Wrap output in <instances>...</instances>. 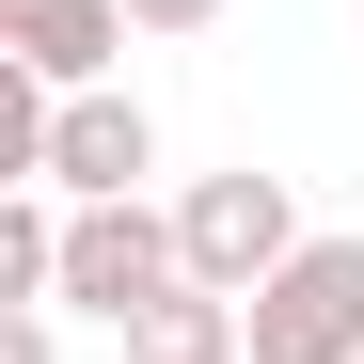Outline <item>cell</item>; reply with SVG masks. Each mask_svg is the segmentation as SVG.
Wrapping results in <instances>:
<instances>
[{
    "label": "cell",
    "mask_w": 364,
    "mask_h": 364,
    "mask_svg": "<svg viewBox=\"0 0 364 364\" xmlns=\"http://www.w3.org/2000/svg\"><path fill=\"white\" fill-rule=\"evenodd\" d=\"M254 364H364V237H301V254L237 301Z\"/></svg>",
    "instance_id": "cell-1"
},
{
    "label": "cell",
    "mask_w": 364,
    "mask_h": 364,
    "mask_svg": "<svg viewBox=\"0 0 364 364\" xmlns=\"http://www.w3.org/2000/svg\"><path fill=\"white\" fill-rule=\"evenodd\" d=\"M174 237H191V285L254 301V285H269L317 222H301V191H285V174H254V159H237V174H191V191H174Z\"/></svg>",
    "instance_id": "cell-2"
},
{
    "label": "cell",
    "mask_w": 364,
    "mask_h": 364,
    "mask_svg": "<svg viewBox=\"0 0 364 364\" xmlns=\"http://www.w3.org/2000/svg\"><path fill=\"white\" fill-rule=\"evenodd\" d=\"M159 285H191V237H174V206H64V317H111L127 333Z\"/></svg>",
    "instance_id": "cell-3"
},
{
    "label": "cell",
    "mask_w": 364,
    "mask_h": 364,
    "mask_svg": "<svg viewBox=\"0 0 364 364\" xmlns=\"http://www.w3.org/2000/svg\"><path fill=\"white\" fill-rule=\"evenodd\" d=\"M143 174H159V111L127 80H95V95L48 111V191H64V206H127Z\"/></svg>",
    "instance_id": "cell-4"
},
{
    "label": "cell",
    "mask_w": 364,
    "mask_h": 364,
    "mask_svg": "<svg viewBox=\"0 0 364 364\" xmlns=\"http://www.w3.org/2000/svg\"><path fill=\"white\" fill-rule=\"evenodd\" d=\"M127 48V0H0V64H32L48 95H95Z\"/></svg>",
    "instance_id": "cell-5"
},
{
    "label": "cell",
    "mask_w": 364,
    "mask_h": 364,
    "mask_svg": "<svg viewBox=\"0 0 364 364\" xmlns=\"http://www.w3.org/2000/svg\"><path fill=\"white\" fill-rule=\"evenodd\" d=\"M127 364H237V301L222 285H159L127 317Z\"/></svg>",
    "instance_id": "cell-6"
},
{
    "label": "cell",
    "mask_w": 364,
    "mask_h": 364,
    "mask_svg": "<svg viewBox=\"0 0 364 364\" xmlns=\"http://www.w3.org/2000/svg\"><path fill=\"white\" fill-rule=\"evenodd\" d=\"M222 0H127V32H206Z\"/></svg>",
    "instance_id": "cell-7"
},
{
    "label": "cell",
    "mask_w": 364,
    "mask_h": 364,
    "mask_svg": "<svg viewBox=\"0 0 364 364\" xmlns=\"http://www.w3.org/2000/svg\"><path fill=\"white\" fill-rule=\"evenodd\" d=\"M0 364H64V333H48V317H0Z\"/></svg>",
    "instance_id": "cell-8"
},
{
    "label": "cell",
    "mask_w": 364,
    "mask_h": 364,
    "mask_svg": "<svg viewBox=\"0 0 364 364\" xmlns=\"http://www.w3.org/2000/svg\"><path fill=\"white\" fill-rule=\"evenodd\" d=\"M237 364H254V348H237Z\"/></svg>",
    "instance_id": "cell-9"
}]
</instances>
